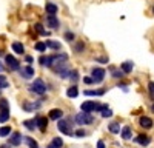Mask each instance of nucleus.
Here are the masks:
<instances>
[{"instance_id":"obj_1","label":"nucleus","mask_w":154,"mask_h":148,"mask_svg":"<svg viewBox=\"0 0 154 148\" xmlns=\"http://www.w3.org/2000/svg\"><path fill=\"white\" fill-rule=\"evenodd\" d=\"M80 108H82L83 113H91V111H99V113H102V109L105 108V105L94 102V100H85V102H82Z\"/></svg>"},{"instance_id":"obj_2","label":"nucleus","mask_w":154,"mask_h":148,"mask_svg":"<svg viewBox=\"0 0 154 148\" xmlns=\"http://www.w3.org/2000/svg\"><path fill=\"white\" fill-rule=\"evenodd\" d=\"M57 128H59L60 133L66 134V136H72L74 134L71 119H60V120H57Z\"/></svg>"},{"instance_id":"obj_3","label":"nucleus","mask_w":154,"mask_h":148,"mask_svg":"<svg viewBox=\"0 0 154 148\" xmlns=\"http://www.w3.org/2000/svg\"><path fill=\"white\" fill-rule=\"evenodd\" d=\"M29 90L37 96H43L46 93V83L43 82V79H34V82L29 86Z\"/></svg>"},{"instance_id":"obj_4","label":"nucleus","mask_w":154,"mask_h":148,"mask_svg":"<svg viewBox=\"0 0 154 148\" xmlns=\"http://www.w3.org/2000/svg\"><path fill=\"white\" fill-rule=\"evenodd\" d=\"M75 123H79V125H91V123L94 122V117L89 114V113H79V114H75L74 117Z\"/></svg>"},{"instance_id":"obj_5","label":"nucleus","mask_w":154,"mask_h":148,"mask_svg":"<svg viewBox=\"0 0 154 148\" xmlns=\"http://www.w3.org/2000/svg\"><path fill=\"white\" fill-rule=\"evenodd\" d=\"M5 62H6V66H8L11 71H20V62H19V59H16L14 56L6 54V56H5Z\"/></svg>"},{"instance_id":"obj_6","label":"nucleus","mask_w":154,"mask_h":148,"mask_svg":"<svg viewBox=\"0 0 154 148\" xmlns=\"http://www.w3.org/2000/svg\"><path fill=\"white\" fill-rule=\"evenodd\" d=\"M105 76H106V71H105L103 68H93V69H91V77H93L94 83L103 82Z\"/></svg>"},{"instance_id":"obj_7","label":"nucleus","mask_w":154,"mask_h":148,"mask_svg":"<svg viewBox=\"0 0 154 148\" xmlns=\"http://www.w3.org/2000/svg\"><path fill=\"white\" fill-rule=\"evenodd\" d=\"M34 120H35L37 128L40 130L42 133H45V131H46V128H48V120H49V119H48V117H45V116H37Z\"/></svg>"},{"instance_id":"obj_8","label":"nucleus","mask_w":154,"mask_h":148,"mask_svg":"<svg viewBox=\"0 0 154 148\" xmlns=\"http://www.w3.org/2000/svg\"><path fill=\"white\" fill-rule=\"evenodd\" d=\"M20 143H22V134L17 133V131L11 133L9 139H8V145H11V146H19Z\"/></svg>"},{"instance_id":"obj_9","label":"nucleus","mask_w":154,"mask_h":148,"mask_svg":"<svg viewBox=\"0 0 154 148\" xmlns=\"http://www.w3.org/2000/svg\"><path fill=\"white\" fill-rule=\"evenodd\" d=\"M20 76L23 77V79H32L34 77V68L31 66V65H28V66H23V68H20Z\"/></svg>"},{"instance_id":"obj_10","label":"nucleus","mask_w":154,"mask_h":148,"mask_svg":"<svg viewBox=\"0 0 154 148\" xmlns=\"http://www.w3.org/2000/svg\"><path fill=\"white\" fill-rule=\"evenodd\" d=\"M62 117H63V111L60 108H54V109H51L48 113V119L49 120H60Z\"/></svg>"},{"instance_id":"obj_11","label":"nucleus","mask_w":154,"mask_h":148,"mask_svg":"<svg viewBox=\"0 0 154 148\" xmlns=\"http://www.w3.org/2000/svg\"><path fill=\"white\" fill-rule=\"evenodd\" d=\"M139 125L143 130H149V128H152V119L148 117V116H142L139 119Z\"/></svg>"},{"instance_id":"obj_12","label":"nucleus","mask_w":154,"mask_h":148,"mask_svg":"<svg viewBox=\"0 0 154 148\" xmlns=\"http://www.w3.org/2000/svg\"><path fill=\"white\" fill-rule=\"evenodd\" d=\"M46 25L51 28V29H57L60 26V22L56 16H46Z\"/></svg>"},{"instance_id":"obj_13","label":"nucleus","mask_w":154,"mask_h":148,"mask_svg":"<svg viewBox=\"0 0 154 148\" xmlns=\"http://www.w3.org/2000/svg\"><path fill=\"white\" fill-rule=\"evenodd\" d=\"M45 11H46V14H48V16H56L57 12H59V6H57L56 3L48 2V3L45 5Z\"/></svg>"},{"instance_id":"obj_14","label":"nucleus","mask_w":154,"mask_h":148,"mask_svg":"<svg viewBox=\"0 0 154 148\" xmlns=\"http://www.w3.org/2000/svg\"><path fill=\"white\" fill-rule=\"evenodd\" d=\"M134 140H136L139 145H142V146H146V145L151 143V137H149V136H146V134H139Z\"/></svg>"},{"instance_id":"obj_15","label":"nucleus","mask_w":154,"mask_h":148,"mask_svg":"<svg viewBox=\"0 0 154 148\" xmlns=\"http://www.w3.org/2000/svg\"><path fill=\"white\" fill-rule=\"evenodd\" d=\"M120 136H122V139L123 140H130L133 139V131H131V127L130 125H125L120 131Z\"/></svg>"},{"instance_id":"obj_16","label":"nucleus","mask_w":154,"mask_h":148,"mask_svg":"<svg viewBox=\"0 0 154 148\" xmlns=\"http://www.w3.org/2000/svg\"><path fill=\"white\" fill-rule=\"evenodd\" d=\"M120 69H122L123 74H130L134 69V63H133L131 60H126V62H123V63L120 65Z\"/></svg>"},{"instance_id":"obj_17","label":"nucleus","mask_w":154,"mask_h":148,"mask_svg":"<svg viewBox=\"0 0 154 148\" xmlns=\"http://www.w3.org/2000/svg\"><path fill=\"white\" fill-rule=\"evenodd\" d=\"M11 48H12V51H14L16 54H20V56L25 54V46H23L22 42H12Z\"/></svg>"},{"instance_id":"obj_18","label":"nucleus","mask_w":154,"mask_h":148,"mask_svg":"<svg viewBox=\"0 0 154 148\" xmlns=\"http://www.w3.org/2000/svg\"><path fill=\"white\" fill-rule=\"evenodd\" d=\"M106 93L105 88H100V90H85L83 94L85 96H103Z\"/></svg>"},{"instance_id":"obj_19","label":"nucleus","mask_w":154,"mask_h":148,"mask_svg":"<svg viewBox=\"0 0 154 148\" xmlns=\"http://www.w3.org/2000/svg\"><path fill=\"white\" fill-rule=\"evenodd\" d=\"M108 130L112 134H120V123L119 122H109L108 123Z\"/></svg>"},{"instance_id":"obj_20","label":"nucleus","mask_w":154,"mask_h":148,"mask_svg":"<svg viewBox=\"0 0 154 148\" xmlns=\"http://www.w3.org/2000/svg\"><path fill=\"white\" fill-rule=\"evenodd\" d=\"M66 96H68L69 99H75L77 96H79V88H77V85L69 86V88L66 90Z\"/></svg>"},{"instance_id":"obj_21","label":"nucleus","mask_w":154,"mask_h":148,"mask_svg":"<svg viewBox=\"0 0 154 148\" xmlns=\"http://www.w3.org/2000/svg\"><path fill=\"white\" fill-rule=\"evenodd\" d=\"M63 146V140H62V137H54L53 140L49 142V145L46 146V148H62Z\"/></svg>"},{"instance_id":"obj_22","label":"nucleus","mask_w":154,"mask_h":148,"mask_svg":"<svg viewBox=\"0 0 154 148\" xmlns=\"http://www.w3.org/2000/svg\"><path fill=\"white\" fill-rule=\"evenodd\" d=\"M23 140H25V143L28 145V148H38L37 140H35V139H32V137H29V136H26V137H23Z\"/></svg>"},{"instance_id":"obj_23","label":"nucleus","mask_w":154,"mask_h":148,"mask_svg":"<svg viewBox=\"0 0 154 148\" xmlns=\"http://www.w3.org/2000/svg\"><path fill=\"white\" fill-rule=\"evenodd\" d=\"M45 43H46L48 48L54 49V51H60V48H62V45H60L59 42H56V40H46Z\"/></svg>"},{"instance_id":"obj_24","label":"nucleus","mask_w":154,"mask_h":148,"mask_svg":"<svg viewBox=\"0 0 154 148\" xmlns=\"http://www.w3.org/2000/svg\"><path fill=\"white\" fill-rule=\"evenodd\" d=\"M69 80H71V83H77V80H79V71H77V69H71L69 71Z\"/></svg>"},{"instance_id":"obj_25","label":"nucleus","mask_w":154,"mask_h":148,"mask_svg":"<svg viewBox=\"0 0 154 148\" xmlns=\"http://www.w3.org/2000/svg\"><path fill=\"white\" fill-rule=\"evenodd\" d=\"M34 29H35L38 34H40V35H49V32L45 31V28H43L42 23H35V25H34Z\"/></svg>"},{"instance_id":"obj_26","label":"nucleus","mask_w":154,"mask_h":148,"mask_svg":"<svg viewBox=\"0 0 154 148\" xmlns=\"http://www.w3.org/2000/svg\"><path fill=\"white\" fill-rule=\"evenodd\" d=\"M11 133H12L11 127H2L0 128V137H9Z\"/></svg>"},{"instance_id":"obj_27","label":"nucleus","mask_w":154,"mask_h":148,"mask_svg":"<svg viewBox=\"0 0 154 148\" xmlns=\"http://www.w3.org/2000/svg\"><path fill=\"white\" fill-rule=\"evenodd\" d=\"M23 127H26L29 131H34V130L37 128L35 120H34V119H32V120H25V122H23Z\"/></svg>"},{"instance_id":"obj_28","label":"nucleus","mask_w":154,"mask_h":148,"mask_svg":"<svg viewBox=\"0 0 154 148\" xmlns=\"http://www.w3.org/2000/svg\"><path fill=\"white\" fill-rule=\"evenodd\" d=\"M2 111H9L8 99H0V113H2Z\"/></svg>"},{"instance_id":"obj_29","label":"nucleus","mask_w":154,"mask_h":148,"mask_svg":"<svg viewBox=\"0 0 154 148\" xmlns=\"http://www.w3.org/2000/svg\"><path fill=\"white\" fill-rule=\"evenodd\" d=\"M34 48H35V51H38V53H45L48 46H46V43H45V42H37Z\"/></svg>"},{"instance_id":"obj_30","label":"nucleus","mask_w":154,"mask_h":148,"mask_svg":"<svg viewBox=\"0 0 154 148\" xmlns=\"http://www.w3.org/2000/svg\"><path fill=\"white\" fill-rule=\"evenodd\" d=\"M83 51H85V43H83V42H77L75 46H74V53L80 54V53H83Z\"/></svg>"},{"instance_id":"obj_31","label":"nucleus","mask_w":154,"mask_h":148,"mask_svg":"<svg viewBox=\"0 0 154 148\" xmlns=\"http://www.w3.org/2000/svg\"><path fill=\"white\" fill-rule=\"evenodd\" d=\"M9 83H8V79L6 76H3V74H0V90H3V88H8Z\"/></svg>"},{"instance_id":"obj_32","label":"nucleus","mask_w":154,"mask_h":148,"mask_svg":"<svg viewBox=\"0 0 154 148\" xmlns=\"http://www.w3.org/2000/svg\"><path fill=\"white\" fill-rule=\"evenodd\" d=\"M111 116H112V109H109V106H108V105H105V108L102 109V117L108 119V117H111Z\"/></svg>"},{"instance_id":"obj_33","label":"nucleus","mask_w":154,"mask_h":148,"mask_svg":"<svg viewBox=\"0 0 154 148\" xmlns=\"http://www.w3.org/2000/svg\"><path fill=\"white\" fill-rule=\"evenodd\" d=\"M23 109L26 111V113H31L34 109V102H23Z\"/></svg>"},{"instance_id":"obj_34","label":"nucleus","mask_w":154,"mask_h":148,"mask_svg":"<svg viewBox=\"0 0 154 148\" xmlns=\"http://www.w3.org/2000/svg\"><path fill=\"white\" fill-rule=\"evenodd\" d=\"M9 119V111H2L0 113V122H6Z\"/></svg>"},{"instance_id":"obj_35","label":"nucleus","mask_w":154,"mask_h":148,"mask_svg":"<svg viewBox=\"0 0 154 148\" xmlns=\"http://www.w3.org/2000/svg\"><path fill=\"white\" fill-rule=\"evenodd\" d=\"M65 40H66V42H72V40H74V32L66 31V32H65Z\"/></svg>"},{"instance_id":"obj_36","label":"nucleus","mask_w":154,"mask_h":148,"mask_svg":"<svg viewBox=\"0 0 154 148\" xmlns=\"http://www.w3.org/2000/svg\"><path fill=\"white\" fill-rule=\"evenodd\" d=\"M74 136H77V137H85V136H86V131H85L83 128H80V130H77V131L74 133Z\"/></svg>"},{"instance_id":"obj_37","label":"nucleus","mask_w":154,"mask_h":148,"mask_svg":"<svg viewBox=\"0 0 154 148\" xmlns=\"http://www.w3.org/2000/svg\"><path fill=\"white\" fill-rule=\"evenodd\" d=\"M148 91H149V96L154 99V82H149L148 83Z\"/></svg>"},{"instance_id":"obj_38","label":"nucleus","mask_w":154,"mask_h":148,"mask_svg":"<svg viewBox=\"0 0 154 148\" xmlns=\"http://www.w3.org/2000/svg\"><path fill=\"white\" fill-rule=\"evenodd\" d=\"M122 76H123V72H122V71L119 72L117 69H112V77H116V79H119V77H122Z\"/></svg>"},{"instance_id":"obj_39","label":"nucleus","mask_w":154,"mask_h":148,"mask_svg":"<svg viewBox=\"0 0 154 148\" xmlns=\"http://www.w3.org/2000/svg\"><path fill=\"white\" fill-rule=\"evenodd\" d=\"M83 83H86V85H93L94 83V80H93V77L89 76V77H83Z\"/></svg>"},{"instance_id":"obj_40","label":"nucleus","mask_w":154,"mask_h":148,"mask_svg":"<svg viewBox=\"0 0 154 148\" xmlns=\"http://www.w3.org/2000/svg\"><path fill=\"white\" fill-rule=\"evenodd\" d=\"M96 60L99 62V63H108V60H109V59H108V57H97Z\"/></svg>"},{"instance_id":"obj_41","label":"nucleus","mask_w":154,"mask_h":148,"mask_svg":"<svg viewBox=\"0 0 154 148\" xmlns=\"http://www.w3.org/2000/svg\"><path fill=\"white\" fill-rule=\"evenodd\" d=\"M25 62H26V63H28V65H31V63H32V62H34V59H32L31 56H26V57H25Z\"/></svg>"},{"instance_id":"obj_42","label":"nucleus","mask_w":154,"mask_h":148,"mask_svg":"<svg viewBox=\"0 0 154 148\" xmlns=\"http://www.w3.org/2000/svg\"><path fill=\"white\" fill-rule=\"evenodd\" d=\"M97 148H106V146H105V142H103V140H99V142H97Z\"/></svg>"},{"instance_id":"obj_43","label":"nucleus","mask_w":154,"mask_h":148,"mask_svg":"<svg viewBox=\"0 0 154 148\" xmlns=\"http://www.w3.org/2000/svg\"><path fill=\"white\" fill-rule=\"evenodd\" d=\"M0 148H9V145H6V143H3V145H0Z\"/></svg>"},{"instance_id":"obj_44","label":"nucleus","mask_w":154,"mask_h":148,"mask_svg":"<svg viewBox=\"0 0 154 148\" xmlns=\"http://www.w3.org/2000/svg\"><path fill=\"white\" fill-rule=\"evenodd\" d=\"M0 71H3V63L0 62Z\"/></svg>"},{"instance_id":"obj_45","label":"nucleus","mask_w":154,"mask_h":148,"mask_svg":"<svg viewBox=\"0 0 154 148\" xmlns=\"http://www.w3.org/2000/svg\"><path fill=\"white\" fill-rule=\"evenodd\" d=\"M0 99H2V90H0Z\"/></svg>"},{"instance_id":"obj_46","label":"nucleus","mask_w":154,"mask_h":148,"mask_svg":"<svg viewBox=\"0 0 154 148\" xmlns=\"http://www.w3.org/2000/svg\"><path fill=\"white\" fill-rule=\"evenodd\" d=\"M152 14H154V6H152Z\"/></svg>"},{"instance_id":"obj_47","label":"nucleus","mask_w":154,"mask_h":148,"mask_svg":"<svg viewBox=\"0 0 154 148\" xmlns=\"http://www.w3.org/2000/svg\"><path fill=\"white\" fill-rule=\"evenodd\" d=\"M151 109H152V111H154V105H152V108H151Z\"/></svg>"}]
</instances>
